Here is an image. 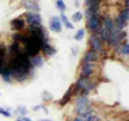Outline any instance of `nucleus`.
Wrapping results in <instances>:
<instances>
[{"label": "nucleus", "mask_w": 129, "mask_h": 121, "mask_svg": "<svg viewBox=\"0 0 129 121\" xmlns=\"http://www.w3.org/2000/svg\"><path fill=\"white\" fill-rule=\"evenodd\" d=\"M75 110L82 116V118L83 117H88L92 112V109L89 107V101L86 96H81L76 100Z\"/></svg>", "instance_id": "obj_1"}, {"label": "nucleus", "mask_w": 129, "mask_h": 121, "mask_svg": "<svg viewBox=\"0 0 129 121\" xmlns=\"http://www.w3.org/2000/svg\"><path fill=\"white\" fill-rule=\"evenodd\" d=\"M27 23L29 25H40L41 24V16L40 14H36V13H28L27 14Z\"/></svg>", "instance_id": "obj_2"}, {"label": "nucleus", "mask_w": 129, "mask_h": 121, "mask_svg": "<svg viewBox=\"0 0 129 121\" xmlns=\"http://www.w3.org/2000/svg\"><path fill=\"white\" fill-rule=\"evenodd\" d=\"M50 29L54 32L61 31V23H60V19L57 16H53V17H52L51 23H50Z\"/></svg>", "instance_id": "obj_3"}, {"label": "nucleus", "mask_w": 129, "mask_h": 121, "mask_svg": "<svg viewBox=\"0 0 129 121\" xmlns=\"http://www.w3.org/2000/svg\"><path fill=\"white\" fill-rule=\"evenodd\" d=\"M100 26V22H99V17L98 15H94L91 16L90 18H88V24H87V27L88 29L91 30V31H95L97 28H99Z\"/></svg>", "instance_id": "obj_4"}, {"label": "nucleus", "mask_w": 129, "mask_h": 121, "mask_svg": "<svg viewBox=\"0 0 129 121\" xmlns=\"http://www.w3.org/2000/svg\"><path fill=\"white\" fill-rule=\"evenodd\" d=\"M25 27V22H24L23 18H15L11 22V28L15 31H19L24 29Z\"/></svg>", "instance_id": "obj_5"}, {"label": "nucleus", "mask_w": 129, "mask_h": 121, "mask_svg": "<svg viewBox=\"0 0 129 121\" xmlns=\"http://www.w3.org/2000/svg\"><path fill=\"white\" fill-rule=\"evenodd\" d=\"M90 45L95 51H101L102 50V44H101V41H100L99 38L92 37L90 39Z\"/></svg>", "instance_id": "obj_6"}, {"label": "nucleus", "mask_w": 129, "mask_h": 121, "mask_svg": "<svg viewBox=\"0 0 129 121\" xmlns=\"http://www.w3.org/2000/svg\"><path fill=\"white\" fill-rule=\"evenodd\" d=\"M94 69H95V64H94V63H91V62H86L85 64H84V67H83L82 73H83L84 76H89V75L92 73Z\"/></svg>", "instance_id": "obj_7"}, {"label": "nucleus", "mask_w": 129, "mask_h": 121, "mask_svg": "<svg viewBox=\"0 0 129 121\" xmlns=\"http://www.w3.org/2000/svg\"><path fill=\"white\" fill-rule=\"evenodd\" d=\"M24 7H25V9H27V10L40 11V7L34 1V0H25V1H24Z\"/></svg>", "instance_id": "obj_8"}, {"label": "nucleus", "mask_w": 129, "mask_h": 121, "mask_svg": "<svg viewBox=\"0 0 129 121\" xmlns=\"http://www.w3.org/2000/svg\"><path fill=\"white\" fill-rule=\"evenodd\" d=\"M89 85V80H88V76H82L76 83V87L80 88V89H85V88L88 87Z\"/></svg>", "instance_id": "obj_9"}, {"label": "nucleus", "mask_w": 129, "mask_h": 121, "mask_svg": "<svg viewBox=\"0 0 129 121\" xmlns=\"http://www.w3.org/2000/svg\"><path fill=\"white\" fill-rule=\"evenodd\" d=\"M30 63L32 67H42L43 66V58L39 55L30 57Z\"/></svg>", "instance_id": "obj_10"}, {"label": "nucleus", "mask_w": 129, "mask_h": 121, "mask_svg": "<svg viewBox=\"0 0 129 121\" xmlns=\"http://www.w3.org/2000/svg\"><path fill=\"white\" fill-rule=\"evenodd\" d=\"M97 60V54L94 49H91L89 51H87L85 57H84V62H92V61H96Z\"/></svg>", "instance_id": "obj_11"}, {"label": "nucleus", "mask_w": 129, "mask_h": 121, "mask_svg": "<svg viewBox=\"0 0 129 121\" xmlns=\"http://www.w3.org/2000/svg\"><path fill=\"white\" fill-rule=\"evenodd\" d=\"M41 50H43L44 53H45L47 56H51V55H54L56 53V50L54 49L53 47H52L48 43H44L43 45H42V48H41Z\"/></svg>", "instance_id": "obj_12"}, {"label": "nucleus", "mask_w": 129, "mask_h": 121, "mask_svg": "<svg viewBox=\"0 0 129 121\" xmlns=\"http://www.w3.org/2000/svg\"><path fill=\"white\" fill-rule=\"evenodd\" d=\"M104 30L110 31V32H115L114 31V23L112 22L111 18L104 19Z\"/></svg>", "instance_id": "obj_13"}, {"label": "nucleus", "mask_w": 129, "mask_h": 121, "mask_svg": "<svg viewBox=\"0 0 129 121\" xmlns=\"http://www.w3.org/2000/svg\"><path fill=\"white\" fill-rule=\"evenodd\" d=\"M118 17L120 19H123L125 23H127L129 21V8H127V9H124L122 12H120V14H119Z\"/></svg>", "instance_id": "obj_14"}, {"label": "nucleus", "mask_w": 129, "mask_h": 121, "mask_svg": "<svg viewBox=\"0 0 129 121\" xmlns=\"http://www.w3.org/2000/svg\"><path fill=\"white\" fill-rule=\"evenodd\" d=\"M71 91H72L71 89L68 90V91H67V93L64 94V96L62 98V100L60 101V104H61V105H64V104H67V102L70 100V96H71Z\"/></svg>", "instance_id": "obj_15"}, {"label": "nucleus", "mask_w": 129, "mask_h": 121, "mask_svg": "<svg viewBox=\"0 0 129 121\" xmlns=\"http://www.w3.org/2000/svg\"><path fill=\"white\" fill-rule=\"evenodd\" d=\"M82 17H83V14L81 13V12H75L73 14V16H72L73 22H75V23H79V22L82 21Z\"/></svg>", "instance_id": "obj_16"}, {"label": "nucleus", "mask_w": 129, "mask_h": 121, "mask_svg": "<svg viewBox=\"0 0 129 121\" xmlns=\"http://www.w3.org/2000/svg\"><path fill=\"white\" fill-rule=\"evenodd\" d=\"M56 6H57L59 11H61V12H63L66 10V5H64V2L62 0H56Z\"/></svg>", "instance_id": "obj_17"}, {"label": "nucleus", "mask_w": 129, "mask_h": 121, "mask_svg": "<svg viewBox=\"0 0 129 121\" xmlns=\"http://www.w3.org/2000/svg\"><path fill=\"white\" fill-rule=\"evenodd\" d=\"M84 33H85V31H84L83 29H80L78 32H76V34L74 35V39L76 40V41H81L84 37Z\"/></svg>", "instance_id": "obj_18"}, {"label": "nucleus", "mask_w": 129, "mask_h": 121, "mask_svg": "<svg viewBox=\"0 0 129 121\" xmlns=\"http://www.w3.org/2000/svg\"><path fill=\"white\" fill-rule=\"evenodd\" d=\"M98 2H99V0H87V5L89 8L98 6Z\"/></svg>", "instance_id": "obj_19"}, {"label": "nucleus", "mask_w": 129, "mask_h": 121, "mask_svg": "<svg viewBox=\"0 0 129 121\" xmlns=\"http://www.w3.org/2000/svg\"><path fill=\"white\" fill-rule=\"evenodd\" d=\"M0 114H1L2 116H5V117H11V114L7 109H5L3 107H0Z\"/></svg>", "instance_id": "obj_20"}, {"label": "nucleus", "mask_w": 129, "mask_h": 121, "mask_svg": "<svg viewBox=\"0 0 129 121\" xmlns=\"http://www.w3.org/2000/svg\"><path fill=\"white\" fill-rule=\"evenodd\" d=\"M122 53H123L124 55H129V43H127V44H125V45L123 46Z\"/></svg>", "instance_id": "obj_21"}, {"label": "nucleus", "mask_w": 129, "mask_h": 121, "mask_svg": "<svg viewBox=\"0 0 129 121\" xmlns=\"http://www.w3.org/2000/svg\"><path fill=\"white\" fill-rule=\"evenodd\" d=\"M86 118H87V119H86V121H96L97 119H98L96 116H91V115H89L88 117H86Z\"/></svg>", "instance_id": "obj_22"}, {"label": "nucleus", "mask_w": 129, "mask_h": 121, "mask_svg": "<svg viewBox=\"0 0 129 121\" xmlns=\"http://www.w3.org/2000/svg\"><path fill=\"white\" fill-rule=\"evenodd\" d=\"M64 26H66L67 28H68V29H73V25H72V24L69 22V21H68V22H66V23H64Z\"/></svg>", "instance_id": "obj_23"}, {"label": "nucleus", "mask_w": 129, "mask_h": 121, "mask_svg": "<svg viewBox=\"0 0 129 121\" xmlns=\"http://www.w3.org/2000/svg\"><path fill=\"white\" fill-rule=\"evenodd\" d=\"M19 114H21L22 116L26 115V114H27V110H26V108H25V107H21V108H19Z\"/></svg>", "instance_id": "obj_24"}, {"label": "nucleus", "mask_w": 129, "mask_h": 121, "mask_svg": "<svg viewBox=\"0 0 129 121\" xmlns=\"http://www.w3.org/2000/svg\"><path fill=\"white\" fill-rule=\"evenodd\" d=\"M60 21H61V22L64 24L66 22H68V17H67V16L64 15V14H62L61 16H60Z\"/></svg>", "instance_id": "obj_25"}, {"label": "nucleus", "mask_w": 129, "mask_h": 121, "mask_svg": "<svg viewBox=\"0 0 129 121\" xmlns=\"http://www.w3.org/2000/svg\"><path fill=\"white\" fill-rule=\"evenodd\" d=\"M44 94V93H43ZM46 94L47 95H45V94H44L43 95V98H44V100H52V99H53V96H52L50 93H48V92H46Z\"/></svg>", "instance_id": "obj_26"}, {"label": "nucleus", "mask_w": 129, "mask_h": 121, "mask_svg": "<svg viewBox=\"0 0 129 121\" xmlns=\"http://www.w3.org/2000/svg\"><path fill=\"white\" fill-rule=\"evenodd\" d=\"M73 121H84V120H83V118H75Z\"/></svg>", "instance_id": "obj_27"}, {"label": "nucleus", "mask_w": 129, "mask_h": 121, "mask_svg": "<svg viewBox=\"0 0 129 121\" xmlns=\"http://www.w3.org/2000/svg\"><path fill=\"white\" fill-rule=\"evenodd\" d=\"M22 118H23V120H24V121H32V120L28 119V118H25V117H22Z\"/></svg>", "instance_id": "obj_28"}, {"label": "nucleus", "mask_w": 129, "mask_h": 121, "mask_svg": "<svg viewBox=\"0 0 129 121\" xmlns=\"http://www.w3.org/2000/svg\"><path fill=\"white\" fill-rule=\"evenodd\" d=\"M42 106H36V107H34V109L35 110H37V109H39V108H41Z\"/></svg>", "instance_id": "obj_29"}, {"label": "nucleus", "mask_w": 129, "mask_h": 121, "mask_svg": "<svg viewBox=\"0 0 129 121\" xmlns=\"http://www.w3.org/2000/svg\"><path fill=\"white\" fill-rule=\"evenodd\" d=\"M126 7L129 8V0H126Z\"/></svg>", "instance_id": "obj_30"}, {"label": "nucleus", "mask_w": 129, "mask_h": 121, "mask_svg": "<svg viewBox=\"0 0 129 121\" xmlns=\"http://www.w3.org/2000/svg\"><path fill=\"white\" fill-rule=\"evenodd\" d=\"M16 121H24V120H23V118H19V119H17Z\"/></svg>", "instance_id": "obj_31"}, {"label": "nucleus", "mask_w": 129, "mask_h": 121, "mask_svg": "<svg viewBox=\"0 0 129 121\" xmlns=\"http://www.w3.org/2000/svg\"><path fill=\"white\" fill-rule=\"evenodd\" d=\"M42 121H51V120H42Z\"/></svg>", "instance_id": "obj_32"}, {"label": "nucleus", "mask_w": 129, "mask_h": 121, "mask_svg": "<svg viewBox=\"0 0 129 121\" xmlns=\"http://www.w3.org/2000/svg\"><path fill=\"white\" fill-rule=\"evenodd\" d=\"M96 121H100V120H99V119H97V120H96Z\"/></svg>", "instance_id": "obj_33"}, {"label": "nucleus", "mask_w": 129, "mask_h": 121, "mask_svg": "<svg viewBox=\"0 0 129 121\" xmlns=\"http://www.w3.org/2000/svg\"><path fill=\"white\" fill-rule=\"evenodd\" d=\"M0 94H1V93H0Z\"/></svg>", "instance_id": "obj_34"}]
</instances>
